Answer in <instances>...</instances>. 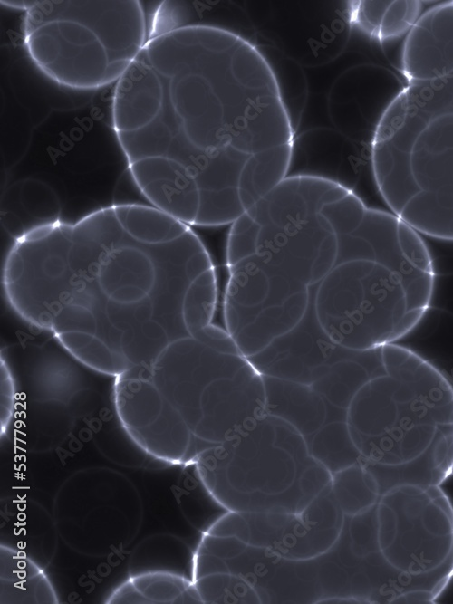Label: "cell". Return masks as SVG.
Returning a JSON list of instances; mask_svg holds the SVG:
<instances>
[{
  "label": "cell",
  "mask_w": 453,
  "mask_h": 604,
  "mask_svg": "<svg viewBox=\"0 0 453 604\" xmlns=\"http://www.w3.org/2000/svg\"><path fill=\"white\" fill-rule=\"evenodd\" d=\"M112 125L129 164L193 153L252 157L294 136L257 47L200 24L148 40L116 83Z\"/></svg>",
  "instance_id": "1"
},
{
  "label": "cell",
  "mask_w": 453,
  "mask_h": 604,
  "mask_svg": "<svg viewBox=\"0 0 453 604\" xmlns=\"http://www.w3.org/2000/svg\"><path fill=\"white\" fill-rule=\"evenodd\" d=\"M345 420L381 494L404 484L440 485L453 475V386L412 349L381 346Z\"/></svg>",
  "instance_id": "2"
},
{
  "label": "cell",
  "mask_w": 453,
  "mask_h": 604,
  "mask_svg": "<svg viewBox=\"0 0 453 604\" xmlns=\"http://www.w3.org/2000/svg\"><path fill=\"white\" fill-rule=\"evenodd\" d=\"M352 564L370 603H435L453 579V505L440 485L381 494L374 551Z\"/></svg>",
  "instance_id": "3"
},
{
  "label": "cell",
  "mask_w": 453,
  "mask_h": 604,
  "mask_svg": "<svg viewBox=\"0 0 453 604\" xmlns=\"http://www.w3.org/2000/svg\"><path fill=\"white\" fill-rule=\"evenodd\" d=\"M23 34L38 68L77 90L118 81L149 39L137 0H37L26 11Z\"/></svg>",
  "instance_id": "4"
},
{
  "label": "cell",
  "mask_w": 453,
  "mask_h": 604,
  "mask_svg": "<svg viewBox=\"0 0 453 604\" xmlns=\"http://www.w3.org/2000/svg\"><path fill=\"white\" fill-rule=\"evenodd\" d=\"M433 286L425 264L395 252L334 265L313 291L322 329L342 347L364 350L405 337L426 314Z\"/></svg>",
  "instance_id": "5"
},
{
  "label": "cell",
  "mask_w": 453,
  "mask_h": 604,
  "mask_svg": "<svg viewBox=\"0 0 453 604\" xmlns=\"http://www.w3.org/2000/svg\"><path fill=\"white\" fill-rule=\"evenodd\" d=\"M204 484L228 510L299 513L331 482L303 436L265 415L194 460Z\"/></svg>",
  "instance_id": "6"
},
{
  "label": "cell",
  "mask_w": 453,
  "mask_h": 604,
  "mask_svg": "<svg viewBox=\"0 0 453 604\" xmlns=\"http://www.w3.org/2000/svg\"><path fill=\"white\" fill-rule=\"evenodd\" d=\"M149 372L195 437L208 445L226 441L266 415L263 376L242 353L185 336L169 342Z\"/></svg>",
  "instance_id": "7"
},
{
  "label": "cell",
  "mask_w": 453,
  "mask_h": 604,
  "mask_svg": "<svg viewBox=\"0 0 453 604\" xmlns=\"http://www.w3.org/2000/svg\"><path fill=\"white\" fill-rule=\"evenodd\" d=\"M376 186L391 212L418 233L453 240V103L400 132H376Z\"/></svg>",
  "instance_id": "8"
},
{
  "label": "cell",
  "mask_w": 453,
  "mask_h": 604,
  "mask_svg": "<svg viewBox=\"0 0 453 604\" xmlns=\"http://www.w3.org/2000/svg\"><path fill=\"white\" fill-rule=\"evenodd\" d=\"M224 314L227 331L246 357L292 330L311 302L310 286L253 254L229 266Z\"/></svg>",
  "instance_id": "9"
},
{
  "label": "cell",
  "mask_w": 453,
  "mask_h": 604,
  "mask_svg": "<svg viewBox=\"0 0 453 604\" xmlns=\"http://www.w3.org/2000/svg\"><path fill=\"white\" fill-rule=\"evenodd\" d=\"M72 226L42 225L17 241L3 272L5 295L14 310L39 329L51 330L54 316L84 289L69 264Z\"/></svg>",
  "instance_id": "10"
},
{
  "label": "cell",
  "mask_w": 453,
  "mask_h": 604,
  "mask_svg": "<svg viewBox=\"0 0 453 604\" xmlns=\"http://www.w3.org/2000/svg\"><path fill=\"white\" fill-rule=\"evenodd\" d=\"M323 204L294 196L254 206L247 213L258 224L255 254L310 286L319 283L337 258V236L320 213Z\"/></svg>",
  "instance_id": "11"
},
{
  "label": "cell",
  "mask_w": 453,
  "mask_h": 604,
  "mask_svg": "<svg viewBox=\"0 0 453 604\" xmlns=\"http://www.w3.org/2000/svg\"><path fill=\"white\" fill-rule=\"evenodd\" d=\"M243 513L250 527V546L291 561H311L328 553L346 520L330 484L299 513Z\"/></svg>",
  "instance_id": "12"
},
{
  "label": "cell",
  "mask_w": 453,
  "mask_h": 604,
  "mask_svg": "<svg viewBox=\"0 0 453 604\" xmlns=\"http://www.w3.org/2000/svg\"><path fill=\"white\" fill-rule=\"evenodd\" d=\"M406 85L395 72L379 64L361 63L347 69L328 95L333 129L371 148L380 122Z\"/></svg>",
  "instance_id": "13"
},
{
  "label": "cell",
  "mask_w": 453,
  "mask_h": 604,
  "mask_svg": "<svg viewBox=\"0 0 453 604\" xmlns=\"http://www.w3.org/2000/svg\"><path fill=\"white\" fill-rule=\"evenodd\" d=\"M313 291L306 313L292 330L246 357L262 376L312 386L352 350L336 343L320 326L313 309Z\"/></svg>",
  "instance_id": "14"
},
{
  "label": "cell",
  "mask_w": 453,
  "mask_h": 604,
  "mask_svg": "<svg viewBox=\"0 0 453 604\" xmlns=\"http://www.w3.org/2000/svg\"><path fill=\"white\" fill-rule=\"evenodd\" d=\"M1 359L7 364L17 389L36 398L69 399L79 390L92 388L87 367L67 352L59 341L23 343L5 347ZM68 403V402H67Z\"/></svg>",
  "instance_id": "15"
},
{
  "label": "cell",
  "mask_w": 453,
  "mask_h": 604,
  "mask_svg": "<svg viewBox=\"0 0 453 604\" xmlns=\"http://www.w3.org/2000/svg\"><path fill=\"white\" fill-rule=\"evenodd\" d=\"M371 153L333 128L309 129L294 136L287 177L319 178L354 192Z\"/></svg>",
  "instance_id": "16"
},
{
  "label": "cell",
  "mask_w": 453,
  "mask_h": 604,
  "mask_svg": "<svg viewBox=\"0 0 453 604\" xmlns=\"http://www.w3.org/2000/svg\"><path fill=\"white\" fill-rule=\"evenodd\" d=\"M400 66L407 83H420L453 72V1L422 14L402 43Z\"/></svg>",
  "instance_id": "17"
},
{
  "label": "cell",
  "mask_w": 453,
  "mask_h": 604,
  "mask_svg": "<svg viewBox=\"0 0 453 604\" xmlns=\"http://www.w3.org/2000/svg\"><path fill=\"white\" fill-rule=\"evenodd\" d=\"M129 170L149 203L186 225H194L199 208V191L188 170L164 158L129 164Z\"/></svg>",
  "instance_id": "18"
},
{
  "label": "cell",
  "mask_w": 453,
  "mask_h": 604,
  "mask_svg": "<svg viewBox=\"0 0 453 604\" xmlns=\"http://www.w3.org/2000/svg\"><path fill=\"white\" fill-rule=\"evenodd\" d=\"M265 414L280 419L306 439L329 420L345 419L313 386L263 376Z\"/></svg>",
  "instance_id": "19"
},
{
  "label": "cell",
  "mask_w": 453,
  "mask_h": 604,
  "mask_svg": "<svg viewBox=\"0 0 453 604\" xmlns=\"http://www.w3.org/2000/svg\"><path fill=\"white\" fill-rule=\"evenodd\" d=\"M124 234L112 206L82 219L72 226L69 252L72 270L83 282L96 280L107 255L123 244Z\"/></svg>",
  "instance_id": "20"
},
{
  "label": "cell",
  "mask_w": 453,
  "mask_h": 604,
  "mask_svg": "<svg viewBox=\"0 0 453 604\" xmlns=\"http://www.w3.org/2000/svg\"><path fill=\"white\" fill-rule=\"evenodd\" d=\"M109 604L202 603L193 580L167 570L132 574L111 594Z\"/></svg>",
  "instance_id": "21"
},
{
  "label": "cell",
  "mask_w": 453,
  "mask_h": 604,
  "mask_svg": "<svg viewBox=\"0 0 453 604\" xmlns=\"http://www.w3.org/2000/svg\"><path fill=\"white\" fill-rule=\"evenodd\" d=\"M0 602L54 604L58 598L45 573L26 555L1 546Z\"/></svg>",
  "instance_id": "22"
},
{
  "label": "cell",
  "mask_w": 453,
  "mask_h": 604,
  "mask_svg": "<svg viewBox=\"0 0 453 604\" xmlns=\"http://www.w3.org/2000/svg\"><path fill=\"white\" fill-rule=\"evenodd\" d=\"M96 281L106 298L122 288H139L150 295L157 283V269L147 252L123 244L107 255Z\"/></svg>",
  "instance_id": "23"
},
{
  "label": "cell",
  "mask_w": 453,
  "mask_h": 604,
  "mask_svg": "<svg viewBox=\"0 0 453 604\" xmlns=\"http://www.w3.org/2000/svg\"><path fill=\"white\" fill-rule=\"evenodd\" d=\"M112 207L124 233L142 244H167L189 229L185 223L151 205H114Z\"/></svg>",
  "instance_id": "24"
},
{
  "label": "cell",
  "mask_w": 453,
  "mask_h": 604,
  "mask_svg": "<svg viewBox=\"0 0 453 604\" xmlns=\"http://www.w3.org/2000/svg\"><path fill=\"white\" fill-rule=\"evenodd\" d=\"M291 146L284 145L258 153L247 161L239 181V197L245 211L287 177Z\"/></svg>",
  "instance_id": "25"
},
{
  "label": "cell",
  "mask_w": 453,
  "mask_h": 604,
  "mask_svg": "<svg viewBox=\"0 0 453 604\" xmlns=\"http://www.w3.org/2000/svg\"><path fill=\"white\" fill-rule=\"evenodd\" d=\"M24 436L33 450L48 449L60 443L71 427L64 401L57 398H31L26 403Z\"/></svg>",
  "instance_id": "26"
},
{
  "label": "cell",
  "mask_w": 453,
  "mask_h": 604,
  "mask_svg": "<svg viewBox=\"0 0 453 604\" xmlns=\"http://www.w3.org/2000/svg\"><path fill=\"white\" fill-rule=\"evenodd\" d=\"M54 337L75 360L101 375L116 378L135 366L123 352L107 344L97 334L69 331Z\"/></svg>",
  "instance_id": "27"
},
{
  "label": "cell",
  "mask_w": 453,
  "mask_h": 604,
  "mask_svg": "<svg viewBox=\"0 0 453 604\" xmlns=\"http://www.w3.org/2000/svg\"><path fill=\"white\" fill-rule=\"evenodd\" d=\"M267 62L294 134L308 95L306 77L301 66L281 50L271 45L256 46Z\"/></svg>",
  "instance_id": "28"
},
{
  "label": "cell",
  "mask_w": 453,
  "mask_h": 604,
  "mask_svg": "<svg viewBox=\"0 0 453 604\" xmlns=\"http://www.w3.org/2000/svg\"><path fill=\"white\" fill-rule=\"evenodd\" d=\"M305 441L311 456L331 475L361 462L345 419L327 421Z\"/></svg>",
  "instance_id": "29"
},
{
  "label": "cell",
  "mask_w": 453,
  "mask_h": 604,
  "mask_svg": "<svg viewBox=\"0 0 453 604\" xmlns=\"http://www.w3.org/2000/svg\"><path fill=\"white\" fill-rule=\"evenodd\" d=\"M330 488L345 516L368 509L377 503L381 495L375 479L361 464L333 474Z\"/></svg>",
  "instance_id": "30"
},
{
  "label": "cell",
  "mask_w": 453,
  "mask_h": 604,
  "mask_svg": "<svg viewBox=\"0 0 453 604\" xmlns=\"http://www.w3.org/2000/svg\"><path fill=\"white\" fill-rule=\"evenodd\" d=\"M217 302V280L212 267L190 283L183 297L181 316L189 336L196 338L212 324Z\"/></svg>",
  "instance_id": "31"
},
{
  "label": "cell",
  "mask_w": 453,
  "mask_h": 604,
  "mask_svg": "<svg viewBox=\"0 0 453 604\" xmlns=\"http://www.w3.org/2000/svg\"><path fill=\"white\" fill-rule=\"evenodd\" d=\"M204 604L263 603L253 584L244 576L228 571L193 580Z\"/></svg>",
  "instance_id": "32"
},
{
  "label": "cell",
  "mask_w": 453,
  "mask_h": 604,
  "mask_svg": "<svg viewBox=\"0 0 453 604\" xmlns=\"http://www.w3.org/2000/svg\"><path fill=\"white\" fill-rule=\"evenodd\" d=\"M422 2L417 0H391L386 10L377 39L380 42L394 40L408 34L421 15Z\"/></svg>",
  "instance_id": "33"
},
{
  "label": "cell",
  "mask_w": 453,
  "mask_h": 604,
  "mask_svg": "<svg viewBox=\"0 0 453 604\" xmlns=\"http://www.w3.org/2000/svg\"><path fill=\"white\" fill-rule=\"evenodd\" d=\"M257 232L258 224L246 211L230 224L226 252L228 266L255 254Z\"/></svg>",
  "instance_id": "34"
},
{
  "label": "cell",
  "mask_w": 453,
  "mask_h": 604,
  "mask_svg": "<svg viewBox=\"0 0 453 604\" xmlns=\"http://www.w3.org/2000/svg\"><path fill=\"white\" fill-rule=\"evenodd\" d=\"M51 331L54 335L69 331L98 332V320L92 309L81 302L63 306L53 318Z\"/></svg>",
  "instance_id": "35"
},
{
  "label": "cell",
  "mask_w": 453,
  "mask_h": 604,
  "mask_svg": "<svg viewBox=\"0 0 453 604\" xmlns=\"http://www.w3.org/2000/svg\"><path fill=\"white\" fill-rule=\"evenodd\" d=\"M391 0L353 1L349 5V20L365 34L377 38L382 18Z\"/></svg>",
  "instance_id": "36"
},
{
  "label": "cell",
  "mask_w": 453,
  "mask_h": 604,
  "mask_svg": "<svg viewBox=\"0 0 453 604\" xmlns=\"http://www.w3.org/2000/svg\"><path fill=\"white\" fill-rule=\"evenodd\" d=\"M247 547L246 542L236 537L219 536L205 532L202 534L196 551L229 561L240 556Z\"/></svg>",
  "instance_id": "37"
},
{
  "label": "cell",
  "mask_w": 453,
  "mask_h": 604,
  "mask_svg": "<svg viewBox=\"0 0 453 604\" xmlns=\"http://www.w3.org/2000/svg\"><path fill=\"white\" fill-rule=\"evenodd\" d=\"M207 532L236 537L249 545L250 527L243 513L229 510Z\"/></svg>",
  "instance_id": "38"
},
{
  "label": "cell",
  "mask_w": 453,
  "mask_h": 604,
  "mask_svg": "<svg viewBox=\"0 0 453 604\" xmlns=\"http://www.w3.org/2000/svg\"><path fill=\"white\" fill-rule=\"evenodd\" d=\"M1 434L5 433L13 417L17 388L14 377L1 359Z\"/></svg>",
  "instance_id": "39"
},
{
  "label": "cell",
  "mask_w": 453,
  "mask_h": 604,
  "mask_svg": "<svg viewBox=\"0 0 453 604\" xmlns=\"http://www.w3.org/2000/svg\"><path fill=\"white\" fill-rule=\"evenodd\" d=\"M1 222L5 230L17 241L23 239L27 234L24 223L14 212L2 213Z\"/></svg>",
  "instance_id": "40"
},
{
  "label": "cell",
  "mask_w": 453,
  "mask_h": 604,
  "mask_svg": "<svg viewBox=\"0 0 453 604\" xmlns=\"http://www.w3.org/2000/svg\"><path fill=\"white\" fill-rule=\"evenodd\" d=\"M2 4L6 5L7 6L11 7H15L18 9H24L28 11L30 8H32L35 4L36 1H1Z\"/></svg>",
  "instance_id": "41"
}]
</instances>
